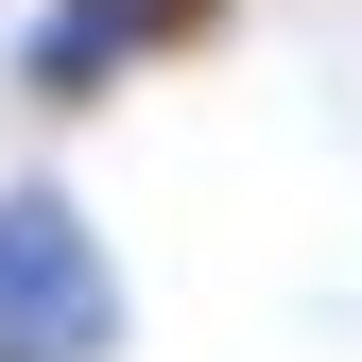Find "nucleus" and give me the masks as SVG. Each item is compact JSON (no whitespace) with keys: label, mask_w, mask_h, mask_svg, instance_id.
Listing matches in <instances>:
<instances>
[{"label":"nucleus","mask_w":362,"mask_h":362,"mask_svg":"<svg viewBox=\"0 0 362 362\" xmlns=\"http://www.w3.org/2000/svg\"><path fill=\"white\" fill-rule=\"evenodd\" d=\"M224 18H242V0H35L18 52H0V86H18L35 121H86V104H121V86L173 69V52H224Z\"/></svg>","instance_id":"obj_2"},{"label":"nucleus","mask_w":362,"mask_h":362,"mask_svg":"<svg viewBox=\"0 0 362 362\" xmlns=\"http://www.w3.org/2000/svg\"><path fill=\"white\" fill-rule=\"evenodd\" d=\"M139 276L69 173H0V362H121Z\"/></svg>","instance_id":"obj_1"}]
</instances>
